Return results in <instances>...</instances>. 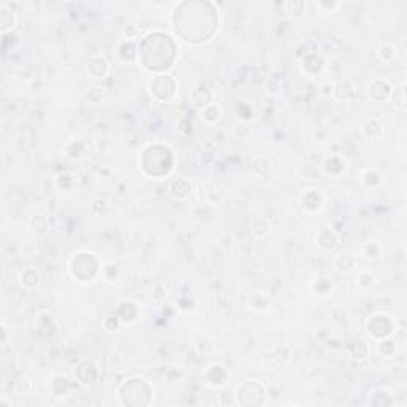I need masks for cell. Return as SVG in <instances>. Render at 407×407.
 <instances>
[{
  "label": "cell",
  "instance_id": "cell-1",
  "mask_svg": "<svg viewBox=\"0 0 407 407\" xmlns=\"http://www.w3.org/2000/svg\"><path fill=\"white\" fill-rule=\"evenodd\" d=\"M15 26H16V15H15V11L8 10L3 5L2 8H0V29H2V34H6L8 31L15 29Z\"/></svg>",
  "mask_w": 407,
  "mask_h": 407
},
{
  "label": "cell",
  "instance_id": "cell-2",
  "mask_svg": "<svg viewBox=\"0 0 407 407\" xmlns=\"http://www.w3.org/2000/svg\"><path fill=\"white\" fill-rule=\"evenodd\" d=\"M361 131L364 134V137L372 139V131H377V134H382V126L375 118H370V119H366V123L363 124Z\"/></svg>",
  "mask_w": 407,
  "mask_h": 407
}]
</instances>
